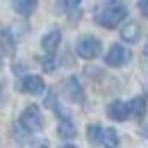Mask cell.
Returning a JSON list of instances; mask_svg holds the SVG:
<instances>
[{"label": "cell", "mask_w": 148, "mask_h": 148, "mask_svg": "<svg viewBox=\"0 0 148 148\" xmlns=\"http://www.w3.org/2000/svg\"><path fill=\"white\" fill-rule=\"evenodd\" d=\"M125 18H128V9H125V5H121V2H107V5H103V7L96 12V23H98L100 27H107V30L119 27Z\"/></svg>", "instance_id": "1"}, {"label": "cell", "mask_w": 148, "mask_h": 148, "mask_svg": "<svg viewBox=\"0 0 148 148\" xmlns=\"http://www.w3.org/2000/svg\"><path fill=\"white\" fill-rule=\"evenodd\" d=\"M75 53L82 59H96L100 55V41L96 37H91V34H82L75 41Z\"/></svg>", "instance_id": "2"}, {"label": "cell", "mask_w": 148, "mask_h": 148, "mask_svg": "<svg viewBox=\"0 0 148 148\" xmlns=\"http://www.w3.org/2000/svg\"><path fill=\"white\" fill-rule=\"evenodd\" d=\"M21 125L27 132H39L43 128V116H41V110L37 105H27L25 110L21 112Z\"/></svg>", "instance_id": "3"}, {"label": "cell", "mask_w": 148, "mask_h": 148, "mask_svg": "<svg viewBox=\"0 0 148 148\" xmlns=\"http://www.w3.org/2000/svg\"><path fill=\"white\" fill-rule=\"evenodd\" d=\"M130 50L128 46H123V43H114L110 50H107V55H105V64L112 66V69H121V66H125L130 62Z\"/></svg>", "instance_id": "4"}, {"label": "cell", "mask_w": 148, "mask_h": 148, "mask_svg": "<svg viewBox=\"0 0 148 148\" xmlns=\"http://www.w3.org/2000/svg\"><path fill=\"white\" fill-rule=\"evenodd\" d=\"M62 91H64V98L71 100V103H84V89H82V84H80V80L75 75L64 80Z\"/></svg>", "instance_id": "5"}, {"label": "cell", "mask_w": 148, "mask_h": 148, "mask_svg": "<svg viewBox=\"0 0 148 148\" xmlns=\"http://www.w3.org/2000/svg\"><path fill=\"white\" fill-rule=\"evenodd\" d=\"M107 116H110L112 121H119V123L128 121L130 116H132L130 103H128V100H112L110 105H107Z\"/></svg>", "instance_id": "6"}, {"label": "cell", "mask_w": 148, "mask_h": 148, "mask_svg": "<svg viewBox=\"0 0 148 148\" xmlns=\"http://www.w3.org/2000/svg\"><path fill=\"white\" fill-rule=\"evenodd\" d=\"M18 89L23 93H30V96H41V93L46 91V82L41 80V75H25L21 80Z\"/></svg>", "instance_id": "7"}, {"label": "cell", "mask_w": 148, "mask_h": 148, "mask_svg": "<svg viewBox=\"0 0 148 148\" xmlns=\"http://www.w3.org/2000/svg\"><path fill=\"white\" fill-rule=\"evenodd\" d=\"M59 43H62V32H59L57 27L48 30V32L41 37V48H43L46 55H55V50L59 48Z\"/></svg>", "instance_id": "8"}, {"label": "cell", "mask_w": 148, "mask_h": 148, "mask_svg": "<svg viewBox=\"0 0 148 148\" xmlns=\"http://www.w3.org/2000/svg\"><path fill=\"white\" fill-rule=\"evenodd\" d=\"M37 5H39V0H12L14 12L21 14V16H32L34 9H37Z\"/></svg>", "instance_id": "9"}, {"label": "cell", "mask_w": 148, "mask_h": 148, "mask_svg": "<svg viewBox=\"0 0 148 148\" xmlns=\"http://www.w3.org/2000/svg\"><path fill=\"white\" fill-rule=\"evenodd\" d=\"M130 112L137 116V119H144L148 112V98L146 96H134L132 100H130Z\"/></svg>", "instance_id": "10"}, {"label": "cell", "mask_w": 148, "mask_h": 148, "mask_svg": "<svg viewBox=\"0 0 148 148\" xmlns=\"http://www.w3.org/2000/svg\"><path fill=\"white\" fill-rule=\"evenodd\" d=\"M121 39L125 43H137V39H139V25L137 23H125L121 27Z\"/></svg>", "instance_id": "11"}, {"label": "cell", "mask_w": 148, "mask_h": 148, "mask_svg": "<svg viewBox=\"0 0 148 148\" xmlns=\"http://www.w3.org/2000/svg\"><path fill=\"white\" fill-rule=\"evenodd\" d=\"M103 134H105V128H100L98 123H91L87 128V139L91 144H103Z\"/></svg>", "instance_id": "12"}, {"label": "cell", "mask_w": 148, "mask_h": 148, "mask_svg": "<svg viewBox=\"0 0 148 148\" xmlns=\"http://www.w3.org/2000/svg\"><path fill=\"white\" fill-rule=\"evenodd\" d=\"M103 146H105V148H119V134H116V130H114V128H105Z\"/></svg>", "instance_id": "13"}, {"label": "cell", "mask_w": 148, "mask_h": 148, "mask_svg": "<svg viewBox=\"0 0 148 148\" xmlns=\"http://www.w3.org/2000/svg\"><path fill=\"white\" fill-rule=\"evenodd\" d=\"M57 132H59V137H62V139H71V137L75 134V128L71 125V121H59Z\"/></svg>", "instance_id": "14"}, {"label": "cell", "mask_w": 148, "mask_h": 148, "mask_svg": "<svg viewBox=\"0 0 148 148\" xmlns=\"http://www.w3.org/2000/svg\"><path fill=\"white\" fill-rule=\"evenodd\" d=\"M41 66H43V71H48V73H50V71H55V57L48 55L46 59H43V64H41Z\"/></svg>", "instance_id": "15"}, {"label": "cell", "mask_w": 148, "mask_h": 148, "mask_svg": "<svg viewBox=\"0 0 148 148\" xmlns=\"http://www.w3.org/2000/svg\"><path fill=\"white\" fill-rule=\"evenodd\" d=\"M139 12L144 18H148V0H139Z\"/></svg>", "instance_id": "16"}, {"label": "cell", "mask_w": 148, "mask_h": 148, "mask_svg": "<svg viewBox=\"0 0 148 148\" xmlns=\"http://www.w3.org/2000/svg\"><path fill=\"white\" fill-rule=\"evenodd\" d=\"M80 2H82V0H62V5H64L66 9H75Z\"/></svg>", "instance_id": "17"}, {"label": "cell", "mask_w": 148, "mask_h": 148, "mask_svg": "<svg viewBox=\"0 0 148 148\" xmlns=\"http://www.w3.org/2000/svg\"><path fill=\"white\" fill-rule=\"evenodd\" d=\"M144 134H146V139H148V125H144Z\"/></svg>", "instance_id": "18"}, {"label": "cell", "mask_w": 148, "mask_h": 148, "mask_svg": "<svg viewBox=\"0 0 148 148\" xmlns=\"http://www.w3.org/2000/svg\"><path fill=\"white\" fill-rule=\"evenodd\" d=\"M144 53H146V55H148V41H146V46H144Z\"/></svg>", "instance_id": "19"}, {"label": "cell", "mask_w": 148, "mask_h": 148, "mask_svg": "<svg viewBox=\"0 0 148 148\" xmlns=\"http://www.w3.org/2000/svg\"><path fill=\"white\" fill-rule=\"evenodd\" d=\"M62 148H75V146H71V144H66V146H62Z\"/></svg>", "instance_id": "20"}, {"label": "cell", "mask_w": 148, "mask_h": 148, "mask_svg": "<svg viewBox=\"0 0 148 148\" xmlns=\"http://www.w3.org/2000/svg\"><path fill=\"white\" fill-rule=\"evenodd\" d=\"M39 148H46V146H39Z\"/></svg>", "instance_id": "21"}]
</instances>
